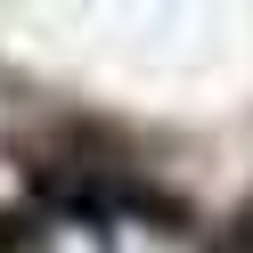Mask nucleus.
<instances>
[{
	"label": "nucleus",
	"instance_id": "1",
	"mask_svg": "<svg viewBox=\"0 0 253 253\" xmlns=\"http://www.w3.org/2000/svg\"><path fill=\"white\" fill-rule=\"evenodd\" d=\"M212 253H253V220H237L229 237H212Z\"/></svg>",
	"mask_w": 253,
	"mask_h": 253
}]
</instances>
